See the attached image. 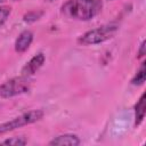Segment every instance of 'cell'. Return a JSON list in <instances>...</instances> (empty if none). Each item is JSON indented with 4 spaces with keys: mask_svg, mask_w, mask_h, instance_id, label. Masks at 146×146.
I'll return each mask as SVG.
<instances>
[{
    "mask_svg": "<svg viewBox=\"0 0 146 146\" xmlns=\"http://www.w3.org/2000/svg\"><path fill=\"white\" fill-rule=\"evenodd\" d=\"M103 8V0H67L60 8L64 16L75 21H89Z\"/></svg>",
    "mask_w": 146,
    "mask_h": 146,
    "instance_id": "6da1fadb",
    "label": "cell"
},
{
    "mask_svg": "<svg viewBox=\"0 0 146 146\" xmlns=\"http://www.w3.org/2000/svg\"><path fill=\"white\" fill-rule=\"evenodd\" d=\"M119 31V24L116 23H108L102 25L99 27L92 29L87 31L82 35L78 38V43L80 46H94L102 42H105L112 39Z\"/></svg>",
    "mask_w": 146,
    "mask_h": 146,
    "instance_id": "7a4b0ae2",
    "label": "cell"
},
{
    "mask_svg": "<svg viewBox=\"0 0 146 146\" xmlns=\"http://www.w3.org/2000/svg\"><path fill=\"white\" fill-rule=\"evenodd\" d=\"M31 89V81L27 76H16L0 84V97L11 98L27 92Z\"/></svg>",
    "mask_w": 146,
    "mask_h": 146,
    "instance_id": "3957f363",
    "label": "cell"
},
{
    "mask_svg": "<svg viewBox=\"0 0 146 146\" xmlns=\"http://www.w3.org/2000/svg\"><path fill=\"white\" fill-rule=\"evenodd\" d=\"M43 115H44V113L41 110H33V111L26 112V113L17 116V117H14L13 120H10L8 122L1 123L0 124V135L7 133V132L13 131V130L21 128V127L38 122L43 117Z\"/></svg>",
    "mask_w": 146,
    "mask_h": 146,
    "instance_id": "277c9868",
    "label": "cell"
},
{
    "mask_svg": "<svg viewBox=\"0 0 146 146\" xmlns=\"http://www.w3.org/2000/svg\"><path fill=\"white\" fill-rule=\"evenodd\" d=\"M44 60H46V57H44V55H43L42 52H39V54L34 55V56L23 66V68H22V71H21L22 75L29 78V76L35 74V73L40 70V67L44 64Z\"/></svg>",
    "mask_w": 146,
    "mask_h": 146,
    "instance_id": "5b68a950",
    "label": "cell"
},
{
    "mask_svg": "<svg viewBox=\"0 0 146 146\" xmlns=\"http://www.w3.org/2000/svg\"><path fill=\"white\" fill-rule=\"evenodd\" d=\"M32 41H33V33L30 30H24L23 32H21L15 41L16 52H18V54L25 52L29 49V47L31 46Z\"/></svg>",
    "mask_w": 146,
    "mask_h": 146,
    "instance_id": "8992f818",
    "label": "cell"
},
{
    "mask_svg": "<svg viewBox=\"0 0 146 146\" xmlns=\"http://www.w3.org/2000/svg\"><path fill=\"white\" fill-rule=\"evenodd\" d=\"M81 140L76 135L73 133H65L55 137L52 140L49 141V145H56V146H63V145H68V146H78L80 145Z\"/></svg>",
    "mask_w": 146,
    "mask_h": 146,
    "instance_id": "52a82bcc",
    "label": "cell"
},
{
    "mask_svg": "<svg viewBox=\"0 0 146 146\" xmlns=\"http://www.w3.org/2000/svg\"><path fill=\"white\" fill-rule=\"evenodd\" d=\"M145 97H146V94L144 92L139 100L137 102V104L135 105V124L136 125H139L144 117H145V113H146V106H145Z\"/></svg>",
    "mask_w": 146,
    "mask_h": 146,
    "instance_id": "ba28073f",
    "label": "cell"
},
{
    "mask_svg": "<svg viewBox=\"0 0 146 146\" xmlns=\"http://www.w3.org/2000/svg\"><path fill=\"white\" fill-rule=\"evenodd\" d=\"M145 80H146V63L143 62L140 67L136 72L135 76L132 78L131 83L135 84V86H140V84H143L145 82Z\"/></svg>",
    "mask_w": 146,
    "mask_h": 146,
    "instance_id": "9c48e42d",
    "label": "cell"
},
{
    "mask_svg": "<svg viewBox=\"0 0 146 146\" xmlns=\"http://www.w3.org/2000/svg\"><path fill=\"white\" fill-rule=\"evenodd\" d=\"M42 15H43L42 10H31L23 16V21L26 23H33V22L38 21Z\"/></svg>",
    "mask_w": 146,
    "mask_h": 146,
    "instance_id": "30bf717a",
    "label": "cell"
},
{
    "mask_svg": "<svg viewBox=\"0 0 146 146\" xmlns=\"http://www.w3.org/2000/svg\"><path fill=\"white\" fill-rule=\"evenodd\" d=\"M27 141L24 137H11L3 141H1V145H14V146H23Z\"/></svg>",
    "mask_w": 146,
    "mask_h": 146,
    "instance_id": "8fae6325",
    "label": "cell"
},
{
    "mask_svg": "<svg viewBox=\"0 0 146 146\" xmlns=\"http://www.w3.org/2000/svg\"><path fill=\"white\" fill-rule=\"evenodd\" d=\"M11 13V7L9 6H0V26L7 21Z\"/></svg>",
    "mask_w": 146,
    "mask_h": 146,
    "instance_id": "7c38bea8",
    "label": "cell"
},
{
    "mask_svg": "<svg viewBox=\"0 0 146 146\" xmlns=\"http://www.w3.org/2000/svg\"><path fill=\"white\" fill-rule=\"evenodd\" d=\"M145 47H146V41H143L141 44H140V48H139V50H138V52H137V55H138L137 57H138V58H141V57H144V56L146 55Z\"/></svg>",
    "mask_w": 146,
    "mask_h": 146,
    "instance_id": "4fadbf2b",
    "label": "cell"
},
{
    "mask_svg": "<svg viewBox=\"0 0 146 146\" xmlns=\"http://www.w3.org/2000/svg\"><path fill=\"white\" fill-rule=\"evenodd\" d=\"M49 1H54V0H49Z\"/></svg>",
    "mask_w": 146,
    "mask_h": 146,
    "instance_id": "5bb4252c",
    "label": "cell"
},
{
    "mask_svg": "<svg viewBox=\"0 0 146 146\" xmlns=\"http://www.w3.org/2000/svg\"><path fill=\"white\" fill-rule=\"evenodd\" d=\"M110 1H111V0H110Z\"/></svg>",
    "mask_w": 146,
    "mask_h": 146,
    "instance_id": "9a60e30c",
    "label": "cell"
}]
</instances>
